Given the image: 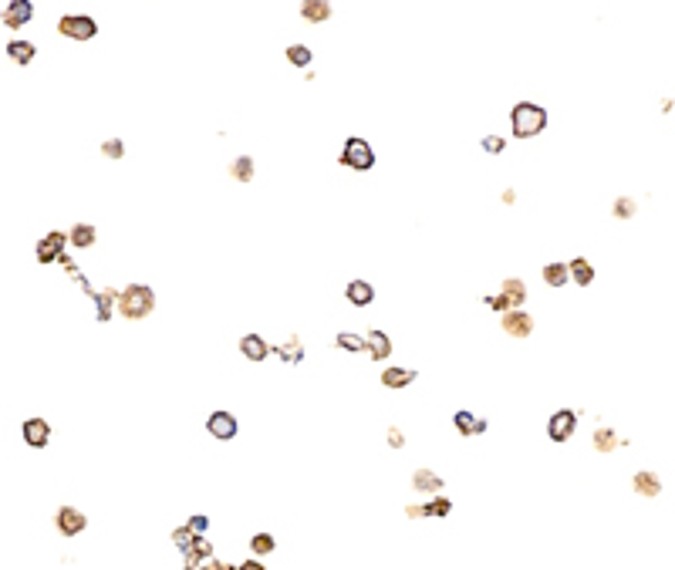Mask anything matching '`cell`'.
I'll list each match as a JSON object with an SVG mask.
<instances>
[{"label": "cell", "instance_id": "cell-1", "mask_svg": "<svg viewBox=\"0 0 675 570\" xmlns=\"http://www.w3.org/2000/svg\"><path fill=\"white\" fill-rule=\"evenodd\" d=\"M547 108L537 105V101H520V105H513V112H510V125H513V138H534L547 129Z\"/></svg>", "mask_w": 675, "mask_h": 570}, {"label": "cell", "instance_id": "cell-2", "mask_svg": "<svg viewBox=\"0 0 675 570\" xmlns=\"http://www.w3.org/2000/svg\"><path fill=\"white\" fill-rule=\"evenodd\" d=\"M118 311H122V318H129V321H142V318H149L155 311V290L145 284H132L125 287L122 294H118Z\"/></svg>", "mask_w": 675, "mask_h": 570}, {"label": "cell", "instance_id": "cell-3", "mask_svg": "<svg viewBox=\"0 0 675 570\" xmlns=\"http://www.w3.org/2000/svg\"><path fill=\"white\" fill-rule=\"evenodd\" d=\"M341 166L345 169H355V172H368L371 166H375V149L368 145L365 138H358V135H351L345 142V149H341Z\"/></svg>", "mask_w": 675, "mask_h": 570}, {"label": "cell", "instance_id": "cell-4", "mask_svg": "<svg viewBox=\"0 0 675 570\" xmlns=\"http://www.w3.org/2000/svg\"><path fill=\"white\" fill-rule=\"evenodd\" d=\"M58 34H61V38H71V41H92L98 34V24H95V17L71 14V17H61L58 20Z\"/></svg>", "mask_w": 675, "mask_h": 570}, {"label": "cell", "instance_id": "cell-5", "mask_svg": "<svg viewBox=\"0 0 675 570\" xmlns=\"http://www.w3.org/2000/svg\"><path fill=\"white\" fill-rule=\"evenodd\" d=\"M574 429H578V412H571V408L554 412L550 422H547V436H550V442H567V439L574 436Z\"/></svg>", "mask_w": 675, "mask_h": 570}, {"label": "cell", "instance_id": "cell-6", "mask_svg": "<svg viewBox=\"0 0 675 570\" xmlns=\"http://www.w3.org/2000/svg\"><path fill=\"white\" fill-rule=\"evenodd\" d=\"M55 527H58L61 536H78V533H85V527H88V516L81 513L78 506H61L58 513H55Z\"/></svg>", "mask_w": 675, "mask_h": 570}, {"label": "cell", "instance_id": "cell-7", "mask_svg": "<svg viewBox=\"0 0 675 570\" xmlns=\"http://www.w3.org/2000/svg\"><path fill=\"white\" fill-rule=\"evenodd\" d=\"M64 243H68V233L61 229H51L48 236H41L38 243V264H55L64 257Z\"/></svg>", "mask_w": 675, "mask_h": 570}, {"label": "cell", "instance_id": "cell-8", "mask_svg": "<svg viewBox=\"0 0 675 570\" xmlns=\"http://www.w3.org/2000/svg\"><path fill=\"white\" fill-rule=\"evenodd\" d=\"M213 560V543L206 536H196L193 543L183 550V570H203V564Z\"/></svg>", "mask_w": 675, "mask_h": 570}, {"label": "cell", "instance_id": "cell-9", "mask_svg": "<svg viewBox=\"0 0 675 570\" xmlns=\"http://www.w3.org/2000/svg\"><path fill=\"white\" fill-rule=\"evenodd\" d=\"M206 429H210V436L213 439H220V442H230L236 432H240V425H236V415H230V412H213L210 418H206Z\"/></svg>", "mask_w": 675, "mask_h": 570}, {"label": "cell", "instance_id": "cell-10", "mask_svg": "<svg viewBox=\"0 0 675 570\" xmlns=\"http://www.w3.org/2000/svg\"><path fill=\"white\" fill-rule=\"evenodd\" d=\"M500 324L510 338H530L534 334V318L527 311H506L500 318Z\"/></svg>", "mask_w": 675, "mask_h": 570}, {"label": "cell", "instance_id": "cell-11", "mask_svg": "<svg viewBox=\"0 0 675 570\" xmlns=\"http://www.w3.org/2000/svg\"><path fill=\"white\" fill-rule=\"evenodd\" d=\"M240 351H243L247 362H267L270 355H273V344H267L260 334H243V338H240Z\"/></svg>", "mask_w": 675, "mask_h": 570}, {"label": "cell", "instance_id": "cell-12", "mask_svg": "<svg viewBox=\"0 0 675 570\" xmlns=\"http://www.w3.org/2000/svg\"><path fill=\"white\" fill-rule=\"evenodd\" d=\"M24 442H27L31 449H44V446L51 442V425H48L44 418H27V422H24Z\"/></svg>", "mask_w": 675, "mask_h": 570}, {"label": "cell", "instance_id": "cell-13", "mask_svg": "<svg viewBox=\"0 0 675 570\" xmlns=\"http://www.w3.org/2000/svg\"><path fill=\"white\" fill-rule=\"evenodd\" d=\"M31 17H34V3H31V0H14V3L3 7V17L0 20H3L7 27H24Z\"/></svg>", "mask_w": 675, "mask_h": 570}, {"label": "cell", "instance_id": "cell-14", "mask_svg": "<svg viewBox=\"0 0 675 570\" xmlns=\"http://www.w3.org/2000/svg\"><path fill=\"white\" fill-rule=\"evenodd\" d=\"M453 425H456V432L463 439H473V436H483V432H486V418L473 415V412H463V408L453 415Z\"/></svg>", "mask_w": 675, "mask_h": 570}, {"label": "cell", "instance_id": "cell-15", "mask_svg": "<svg viewBox=\"0 0 675 570\" xmlns=\"http://www.w3.org/2000/svg\"><path fill=\"white\" fill-rule=\"evenodd\" d=\"M632 490H635L638 496H645V499H655V496L662 493V479H658L652 469H641V473L632 476Z\"/></svg>", "mask_w": 675, "mask_h": 570}, {"label": "cell", "instance_id": "cell-16", "mask_svg": "<svg viewBox=\"0 0 675 570\" xmlns=\"http://www.w3.org/2000/svg\"><path fill=\"white\" fill-rule=\"evenodd\" d=\"M365 344H368V355H371V362H385L388 355H392V338H388L385 331H368V334H365Z\"/></svg>", "mask_w": 675, "mask_h": 570}, {"label": "cell", "instance_id": "cell-17", "mask_svg": "<svg viewBox=\"0 0 675 570\" xmlns=\"http://www.w3.org/2000/svg\"><path fill=\"white\" fill-rule=\"evenodd\" d=\"M500 294L506 297L510 311H520V304L527 301V284H523L520 277H506V280L500 284Z\"/></svg>", "mask_w": 675, "mask_h": 570}, {"label": "cell", "instance_id": "cell-18", "mask_svg": "<svg viewBox=\"0 0 675 570\" xmlns=\"http://www.w3.org/2000/svg\"><path fill=\"white\" fill-rule=\"evenodd\" d=\"M345 297H348V304L368 307L371 301H375V287L368 284V280H351V284L345 287Z\"/></svg>", "mask_w": 675, "mask_h": 570}, {"label": "cell", "instance_id": "cell-19", "mask_svg": "<svg viewBox=\"0 0 675 570\" xmlns=\"http://www.w3.org/2000/svg\"><path fill=\"white\" fill-rule=\"evenodd\" d=\"M567 273H571V280L578 287L595 284V266H591V260H584V257H574V260L567 264Z\"/></svg>", "mask_w": 675, "mask_h": 570}, {"label": "cell", "instance_id": "cell-20", "mask_svg": "<svg viewBox=\"0 0 675 570\" xmlns=\"http://www.w3.org/2000/svg\"><path fill=\"white\" fill-rule=\"evenodd\" d=\"M301 17L308 24H325V20H331V3L328 0H308V3H301Z\"/></svg>", "mask_w": 675, "mask_h": 570}, {"label": "cell", "instance_id": "cell-21", "mask_svg": "<svg viewBox=\"0 0 675 570\" xmlns=\"http://www.w3.org/2000/svg\"><path fill=\"white\" fill-rule=\"evenodd\" d=\"M95 307H98V321H112V311L118 307V290L112 287H105V290H98L95 294Z\"/></svg>", "mask_w": 675, "mask_h": 570}, {"label": "cell", "instance_id": "cell-22", "mask_svg": "<svg viewBox=\"0 0 675 570\" xmlns=\"http://www.w3.org/2000/svg\"><path fill=\"white\" fill-rule=\"evenodd\" d=\"M95 236H98V229L92 227V223H75V227L68 229V243H71V247H81V250L92 247Z\"/></svg>", "mask_w": 675, "mask_h": 570}, {"label": "cell", "instance_id": "cell-23", "mask_svg": "<svg viewBox=\"0 0 675 570\" xmlns=\"http://www.w3.org/2000/svg\"><path fill=\"white\" fill-rule=\"evenodd\" d=\"M591 442H595V449L598 453H615L618 446H621V439H618V432L611 429V425H601V429H595V436H591Z\"/></svg>", "mask_w": 675, "mask_h": 570}, {"label": "cell", "instance_id": "cell-24", "mask_svg": "<svg viewBox=\"0 0 675 570\" xmlns=\"http://www.w3.org/2000/svg\"><path fill=\"white\" fill-rule=\"evenodd\" d=\"M412 486H415L419 493H439V490H443V479H439V473H432V469H415V473H412Z\"/></svg>", "mask_w": 675, "mask_h": 570}, {"label": "cell", "instance_id": "cell-25", "mask_svg": "<svg viewBox=\"0 0 675 570\" xmlns=\"http://www.w3.org/2000/svg\"><path fill=\"white\" fill-rule=\"evenodd\" d=\"M415 381V371L412 368H385L382 371V385L385 388H408Z\"/></svg>", "mask_w": 675, "mask_h": 570}, {"label": "cell", "instance_id": "cell-26", "mask_svg": "<svg viewBox=\"0 0 675 570\" xmlns=\"http://www.w3.org/2000/svg\"><path fill=\"white\" fill-rule=\"evenodd\" d=\"M540 277H543V284L554 287V290L571 280V273H567V264H547L543 270H540Z\"/></svg>", "mask_w": 675, "mask_h": 570}, {"label": "cell", "instance_id": "cell-27", "mask_svg": "<svg viewBox=\"0 0 675 570\" xmlns=\"http://www.w3.org/2000/svg\"><path fill=\"white\" fill-rule=\"evenodd\" d=\"M273 355L280 358V362H287V364H297L301 358H304V348H301V338L294 334V338H287V344H280V348H273Z\"/></svg>", "mask_w": 675, "mask_h": 570}, {"label": "cell", "instance_id": "cell-28", "mask_svg": "<svg viewBox=\"0 0 675 570\" xmlns=\"http://www.w3.org/2000/svg\"><path fill=\"white\" fill-rule=\"evenodd\" d=\"M7 57H10L14 64H31V61H34V44H31V41H10V44H7Z\"/></svg>", "mask_w": 675, "mask_h": 570}, {"label": "cell", "instance_id": "cell-29", "mask_svg": "<svg viewBox=\"0 0 675 570\" xmlns=\"http://www.w3.org/2000/svg\"><path fill=\"white\" fill-rule=\"evenodd\" d=\"M277 550V540L270 536V533H253L250 536V553L260 560V557H270V553Z\"/></svg>", "mask_w": 675, "mask_h": 570}, {"label": "cell", "instance_id": "cell-30", "mask_svg": "<svg viewBox=\"0 0 675 570\" xmlns=\"http://www.w3.org/2000/svg\"><path fill=\"white\" fill-rule=\"evenodd\" d=\"M419 510H422V516H449L453 513V503H449V496H432Z\"/></svg>", "mask_w": 675, "mask_h": 570}, {"label": "cell", "instance_id": "cell-31", "mask_svg": "<svg viewBox=\"0 0 675 570\" xmlns=\"http://www.w3.org/2000/svg\"><path fill=\"white\" fill-rule=\"evenodd\" d=\"M334 344H338L341 351H355V355H358V351H368L365 338H362V334H348V331H341V334L334 338Z\"/></svg>", "mask_w": 675, "mask_h": 570}, {"label": "cell", "instance_id": "cell-32", "mask_svg": "<svg viewBox=\"0 0 675 570\" xmlns=\"http://www.w3.org/2000/svg\"><path fill=\"white\" fill-rule=\"evenodd\" d=\"M230 176L233 179H240V183H250L253 179V159L250 155H240V159L230 166Z\"/></svg>", "mask_w": 675, "mask_h": 570}, {"label": "cell", "instance_id": "cell-33", "mask_svg": "<svg viewBox=\"0 0 675 570\" xmlns=\"http://www.w3.org/2000/svg\"><path fill=\"white\" fill-rule=\"evenodd\" d=\"M287 61L294 64V68H311V48H304V44H290Z\"/></svg>", "mask_w": 675, "mask_h": 570}, {"label": "cell", "instance_id": "cell-34", "mask_svg": "<svg viewBox=\"0 0 675 570\" xmlns=\"http://www.w3.org/2000/svg\"><path fill=\"white\" fill-rule=\"evenodd\" d=\"M635 213H638L635 196H618V199H615V216H618V220H632Z\"/></svg>", "mask_w": 675, "mask_h": 570}, {"label": "cell", "instance_id": "cell-35", "mask_svg": "<svg viewBox=\"0 0 675 570\" xmlns=\"http://www.w3.org/2000/svg\"><path fill=\"white\" fill-rule=\"evenodd\" d=\"M169 536H173V543L179 547V550H186V547H190V543L196 540V533L190 530V527H176V530L169 533Z\"/></svg>", "mask_w": 675, "mask_h": 570}, {"label": "cell", "instance_id": "cell-36", "mask_svg": "<svg viewBox=\"0 0 675 570\" xmlns=\"http://www.w3.org/2000/svg\"><path fill=\"white\" fill-rule=\"evenodd\" d=\"M101 155H108V159H122V155H125V142H122V138H108V142H101Z\"/></svg>", "mask_w": 675, "mask_h": 570}, {"label": "cell", "instance_id": "cell-37", "mask_svg": "<svg viewBox=\"0 0 675 570\" xmlns=\"http://www.w3.org/2000/svg\"><path fill=\"white\" fill-rule=\"evenodd\" d=\"M503 149H506V138H500V135H486V138H483V152L500 155Z\"/></svg>", "mask_w": 675, "mask_h": 570}, {"label": "cell", "instance_id": "cell-38", "mask_svg": "<svg viewBox=\"0 0 675 570\" xmlns=\"http://www.w3.org/2000/svg\"><path fill=\"white\" fill-rule=\"evenodd\" d=\"M186 527H190L196 536H203V533L210 530V516H199V513H196V516H190V523H186Z\"/></svg>", "mask_w": 675, "mask_h": 570}, {"label": "cell", "instance_id": "cell-39", "mask_svg": "<svg viewBox=\"0 0 675 570\" xmlns=\"http://www.w3.org/2000/svg\"><path fill=\"white\" fill-rule=\"evenodd\" d=\"M385 442H388V446H392V449H402V446H405L402 429H395V425H392V429H388V432H385Z\"/></svg>", "mask_w": 675, "mask_h": 570}, {"label": "cell", "instance_id": "cell-40", "mask_svg": "<svg viewBox=\"0 0 675 570\" xmlns=\"http://www.w3.org/2000/svg\"><path fill=\"white\" fill-rule=\"evenodd\" d=\"M486 304L493 307V311H500V314H506V311H510V304H506V297H503V294H493V297H486Z\"/></svg>", "mask_w": 675, "mask_h": 570}, {"label": "cell", "instance_id": "cell-41", "mask_svg": "<svg viewBox=\"0 0 675 570\" xmlns=\"http://www.w3.org/2000/svg\"><path fill=\"white\" fill-rule=\"evenodd\" d=\"M203 570H236V567L227 564V560H210V564H203Z\"/></svg>", "mask_w": 675, "mask_h": 570}, {"label": "cell", "instance_id": "cell-42", "mask_svg": "<svg viewBox=\"0 0 675 570\" xmlns=\"http://www.w3.org/2000/svg\"><path fill=\"white\" fill-rule=\"evenodd\" d=\"M236 570H267V567H264V564H260V560L253 557V560H243V564H240Z\"/></svg>", "mask_w": 675, "mask_h": 570}]
</instances>
